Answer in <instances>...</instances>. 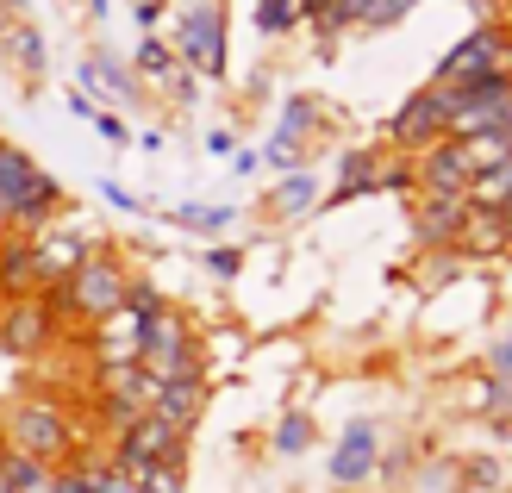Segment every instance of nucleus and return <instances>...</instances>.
Returning <instances> with one entry per match:
<instances>
[{
    "instance_id": "39",
    "label": "nucleus",
    "mask_w": 512,
    "mask_h": 493,
    "mask_svg": "<svg viewBox=\"0 0 512 493\" xmlns=\"http://www.w3.org/2000/svg\"><path fill=\"white\" fill-rule=\"evenodd\" d=\"M294 7H300V19H313V25H319V19H325V7H331V0H294Z\"/></svg>"
},
{
    "instance_id": "7",
    "label": "nucleus",
    "mask_w": 512,
    "mask_h": 493,
    "mask_svg": "<svg viewBox=\"0 0 512 493\" xmlns=\"http://www.w3.org/2000/svg\"><path fill=\"white\" fill-rule=\"evenodd\" d=\"M150 400H157V375H150L144 362H113V369H100V419L113 431L132 425L138 412H150Z\"/></svg>"
},
{
    "instance_id": "33",
    "label": "nucleus",
    "mask_w": 512,
    "mask_h": 493,
    "mask_svg": "<svg viewBox=\"0 0 512 493\" xmlns=\"http://www.w3.org/2000/svg\"><path fill=\"white\" fill-rule=\"evenodd\" d=\"M481 406H488V412H512V375H494L488 387H481Z\"/></svg>"
},
{
    "instance_id": "40",
    "label": "nucleus",
    "mask_w": 512,
    "mask_h": 493,
    "mask_svg": "<svg viewBox=\"0 0 512 493\" xmlns=\"http://www.w3.org/2000/svg\"><path fill=\"white\" fill-rule=\"evenodd\" d=\"M207 150H213V157H232L238 144H232V132H213V138H207Z\"/></svg>"
},
{
    "instance_id": "30",
    "label": "nucleus",
    "mask_w": 512,
    "mask_h": 493,
    "mask_svg": "<svg viewBox=\"0 0 512 493\" xmlns=\"http://www.w3.org/2000/svg\"><path fill=\"white\" fill-rule=\"evenodd\" d=\"M207 269H213L219 281H232V275L244 269V250H232V244H213V250H207Z\"/></svg>"
},
{
    "instance_id": "21",
    "label": "nucleus",
    "mask_w": 512,
    "mask_h": 493,
    "mask_svg": "<svg viewBox=\"0 0 512 493\" xmlns=\"http://www.w3.org/2000/svg\"><path fill=\"white\" fill-rule=\"evenodd\" d=\"M32 181H38V163L25 157L19 144L0 138V206H7V219H13V206L25 200V188H32Z\"/></svg>"
},
{
    "instance_id": "20",
    "label": "nucleus",
    "mask_w": 512,
    "mask_h": 493,
    "mask_svg": "<svg viewBox=\"0 0 512 493\" xmlns=\"http://www.w3.org/2000/svg\"><path fill=\"white\" fill-rule=\"evenodd\" d=\"M512 238V225L494 213V206H469L463 213V231H456V244H463L469 256H481V250H500Z\"/></svg>"
},
{
    "instance_id": "9",
    "label": "nucleus",
    "mask_w": 512,
    "mask_h": 493,
    "mask_svg": "<svg viewBox=\"0 0 512 493\" xmlns=\"http://www.w3.org/2000/svg\"><path fill=\"white\" fill-rule=\"evenodd\" d=\"M144 313H132V306H119V313L107 319H94V337H88V350H94V369H113V362H138L144 356Z\"/></svg>"
},
{
    "instance_id": "6",
    "label": "nucleus",
    "mask_w": 512,
    "mask_h": 493,
    "mask_svg": "<svg viewBox=\"0 0 512 493\" xmlns=\"http://www.w3.org/2000/svg\"><path fill=\"white\" fill-rule=\"evenodd\" d=\"M144 369L157 375V381H169V375H188V369H200V356H194V331H188V319L182 313H163L144 325Z\"/></svg>"
},
{
    "instance_id": "32",
    "label": "nucleus",
    "mask_w": 512,
    "mask_h": 493,
    "mask_svg": "<svg viewBox=\"0 0 512 493\" xmlns=\"http://www.w3.org/2000/svg\"><path fill=\"white\" fill-rule=\"evenodd\" d=\"M100 200L119 206V213H144V200H138L132 188H125V181H100Z\"/></svg>"
},
{
    "instance_id": "3",
    "label": "nucleus",
    "mask_w": 512,
    "mask_h": 493,
    "mask_svg": "<svg viewBox=\"0 0 512 493\" xmlns=\"http://www.w3.org/2000/svg\"><path fill=\"white\" fill-rule=\"evenodd\" d=\"M182 450H188V431H182V425L157 419V412H138L132 425H119L113 469H125V475L138 481L144 469H157V462H182Z\"/></svg>"
},
{
    "instance_id": "16",
    "label": "nucleus",
    "mask_w": 512,
    "mask_h": 493,
    "mask_svg": "<svg viewBox=\"0 0 512 493\" xmlns=\"http://www.w3.org/2000/svg\"><path fill=\"white\" fill-rule=\"evenodd\" d=\"M463 213H469V194H425L413 206V231L438 250V244H456V231H463Z\"/></svg>"
},
{
    "instance_id": "25",
    "label": "nucleus",
    "mask_w": 512,
    "mask_h": 493,
    "mask_svg": "<svg viewBox=\"0 0 512 493\" xmlns=\"http://www.w3.org/2000/svg\"><path fill=\"white\" fill-rule=\"evenodd\" d=\"M313 450V419L306 412H288V419L275 425V456H306Z\"/></svg>"
},
{
    "instance_id": "13",
    "label": "nucleus",
    "mask_w": 512,
    "mask_h": 493,
    "mask_svg": "<svg viewBox=\"0 0 512 493\" xmlns=\"http://www.w3.org/2000/svg\"><path fill=\"white\" fill-rule=\"evenodd\" d=\"M38 294V256H32V231L7 225L0 231V300H25Z\"/></svg>"
},
{
    "instance_id": "18",
    "label": "nucleus",
    "mask_w": 512,
    "mask_h": 493,
    "mask_svg": "<svg viewBox=\"0 0 512 493\" xmlns=\"http://www.w3.org/2000/svg\"><path fill=\"white\" fill-rule=\"evenodd\" d=\"M375 175H381L375 150H350V157L338 163V188H331L319 206H344V200H356V194H375Z\"/></svg>"
},
{
    "instance_id": "14",
    "label": "nucleus",
    "mask_w": 512,
    "mask_h": 493,
    "mask_svg": "<svg viewBox=\"0 0 512 493\" xmlns=\"http://www.w3.org/2000/svg\"><path fill=\"white\" fill-rule=\"evenodd\" d=\"M419 188L425 194H463L469 188V157H463V144L456 138H438L431 150H419Z\"/></svg>"
},
{
    "instance_id": "42",
    "label": "nucleus",
    "mask_w": 512,
    "mask_h": 493,
    "mask_svg": "<svg viewBox=\"0 0 512 493\" xmlns=\"http://www.w3.org/2000/svg\"><path fill=\"white\" fill-rule=\"evenodd\" d=\"M500 219H506V225H512V200H506V206H500Z\"/></svg>"
},
{
    "instance_id": "11",
    "label": "nucleus",
    "mask_w": 512,
    "mask_h": 493,
    "mask_svg": "<svg viewBox=\"0 0 512 493\" xmlns=\"http://www.w3.org/2000/svg\"><path fill=\"white\" fill-rule=\"evenodd\" d=\"M500 57H506V32H500V25H481V32H469L438 63V82H469V75H488V69H500Z\"/></svg>"
},
{
    "instance_id": "36",
    "label": "nucleus",
    "mask_w": 512,
    "mask_h": 493,
    "mask_svg": "<svg viewBox=\"0 0 512 493\" xmlns=\"http://www.w3.org/2000/svg\"><path fill=\"white\" fill-rule=\"evenodd\" d=\"M494 375H512V337H500V344H494Z\"/></svg>"
},
{
    "instance_id": "22",
    "label": "nucleus",
    "mask_w": 512,
    "mask_h": 493,
    "mask_svg": "<svg viewBox=\"0 0 512 493\" xmlns=\"http://www.w3.org/2000/svg\"><path fill=\"white\" fill-rule=\"evenodd\" d=\"M319 200H325V194H319V181L306 175V169H288V175H281V188L269 194V206H275L281 219H306Z\"/></svg>"
},
{
    "instance_id": "34",
    "label": "nucleus",
    "mask_w": 512,
    "mask_h": 493,
    "mask_svg": "<svg viewBox=\"0 0 512 493\" xmlns=\"http://www.w3.org/2000/svg\"><path fill=\"white\" fill-rule=\"evenodd\" d=\"M263 163H269V169H281V175H288V169L300 163V144H288V138H269V150H263Z\"/></svg>"
},
{
    "instance_id": "17",
    "label": "nucleus",
    "mask_w": 512,
    "mask_h": 493,
    "mask_svg": "<svg viewBox=\"0 0 512 493\" xmlns=\"http://www.w3.org/2000/svg\"><path fill=\"white\" fill-rule=\"evenodd\" d=\"M50 213H63V181L50 175V169H38V181H32V188H25V200L13 206V225L38 231V225H50Z\"/></svg>"
},
{
    "instance_id": "4",
    "label": "nucleus",
    "mask_w": 512,
    "mask_h": 493,
    "mask_svg": "<svg viewBox=\"0 0 512 493\" xmlns=\"http://www.w3.org/2000/svg\"><path fill=\"white\" fill-rule=\"evenodd\" d=\"M63 337V319L50 313L44 294H25V300H0V350L7 356H38Z\"/></svg>"
},
{
    "instance_id": "15",
    "label": "nucleus",
    "mask_w": 512,
    "mask_h": 493,
    "mask_svg": "<svg viewBox=\"0 0 512 493\" xmlns=\"http://www.w3.org/2000/svg\"><path fill=\"white\" fill-rule=\"evenodd\" d=\"M200 406H207V381H200V369H188V375H169V381H157V400H150V412H157V419L182 425V431H194Z\"/></svg>"
},
{
    "instance_id": "24",
    "label": "nucleus",
    "mask_w": 512,
    "mask_h": 493,
    "mask_svg": "<svg viewBox=\"0 0 512 493\" xmlns=\"http://www.w3.org/2000/svg\"><path fill=\"white\" fill-rule=\"evenodd\" d=\"M175 69H182L175 44H163V38H144V44H138V75H150V82H169Z\"/></svg>"
},
{
    "instance_id": "19",
    "label": "nucleus",
    "mask_w": 512,
    "mask_h": 493,
    "mask_svg": "<svg viewBox=\"0 0 512 493\" xmlns=\"http://www.w3.org/2000/svg\"><path fill=\"white\" fill-rule=\"evenodd\" d=\"M82 88H100L107 100H132L138 94V75L125 69L119 57H107V50H94V57L82 63Z\"/></svg>"
},
{
    "instance_id": "26",
    "label": "nucleus",
    "mask_w": 512,
    "mask_h": 493,
    "mask_svg": "<svg viewBox=\"0 0 512 493\" xmlns=\"http://www.w3.org/2000/svg\"><path fill=\"white\" fill-rule=\"evenodd\" d=\"M294 25H300L294 0H256V32L263 38H281V32H294Z\"/></svg>"
},
{
    "instance_id": "10",
    "label": "nucleus",
    "mask_w": 512,
    "mask_h": 493,
    "mask_svg": "<svg viewBox=\"0 0 512 493\" xmlns=\"http://www.w3.org/2000/svg\"><path fill=\"white\" fill-rule=\"evenodd\" d=\"M88 231H63V225H38L32 231V256H38V294L50 288V281H63L82 269V256H88Z\"/></svg>"
},
{
    "instance_id": "23",
    "label": "nucleus",
    "mask_w": 512,
    "mask_h": 493,
    "mask_svg": "<svg viewBox=\"0 0 512 493\" xmlns=\"http://www.w3.org/2000/svg\"><path fill=\"white\" fill-rule=\"evenodd\" d=\"M0 50H7V57H13V63H19L25 75H32V82L44 75V38L32 32V25H13V32L0 38Z\"/></svg>"
},
{
    "instance_id": "8",
    "label": "nucleus",
    "mask_w": 512,
    "mask_h": 493,
    "mask_svg": "<svg viewBox=\"0 0 512 493\" xmlns=\"http://www.w3.org/2000/svg\"><path fill=\"white\" fill-rule=\"evenodd\" d=\"M444 132H450V100H444V88H419V94L394 113L388 144H394V150H431Z\"/></svg>"
},
{
    "instance_id": "38",
    "label": "nucleus",
    "mask_w": 512,
    "mask_h": 493,
    "mask_svg": "<svg viewBox=\"0 0 512 493\" xmlns=\"http://www.w3.org/2000/svg\"><path fill=\"white\" fill-rule=\"evenodd\" d=\"M256 163H263V150H232V169H238V175H250Z\"/></svg>"
},
{
    "instance_id": "28",
    "label": "nucleus",
    "mask_w": 512,
    "mask_h": 493,
    "mask_svg": "<svg viewBox=\"0 0 512 493\" xmlns=\"http://www.w3.org/2000/svg\"><path fill=\"white\" fill-rule=\"evenodd\" d=\"M306 125H313V100H306V94H294L288 107H281V125H275V138L300 144V138H306Z\"/></svg>"
},
{
    "instance_id": "31",
    "label": "nucleus",
    "mask_w": 512,
    "mask_h": 493,
    "mask_svg": "<svg viewBox=\"0 0 512 493\" xmlns=\"http://www.w3.org/2000/svg\"><path fill=\"white\" fill-rule=\"evenodd\" d=\"M94 493H144V487L125 475V469H113V462H107V469H94Z\"/></svg>"
},
{
    "instance_id": "41",
    "label": "nucleus",
    "mask_w": 512,
    "mask_h": 493,
    "mask_svg": "<svg viewBox=\"0 0 512 493\" xmlns=\"http://www.w3.org/2000/svg\"><path fill=\"white\" fill-rule=\"evenodd\" d=\"M500 69H506V75H512V38H506V57H500Z\"/></svg>"
},
{
    "instance_id": "12",
    "label": "nucleus",
    "mask_w": 512,
    "mask_h": 493,
    "mask_svg": "<svg viewBox=\"0 0 512 493\" xmlns=\"http://www.w3.org/2000/svg\"><path fill=\"white\" fill-rule=\"evenodd\" d=\"M375 462H381V437H375L369 419H356L338 437V450H331V481H338V487H363L375 475Z\"/></svg>"
},
{
    "instance_id": "43",
    "label": "nucleus",
    "mask_w": 512,
    "mask_h": 493,
    "mask_svg": "<svg viewBox=\"0 0 512 493\" xmlns=\"http://www.w3.org/2000/svg\"><path fill=\"white\" fill-rule=\"evenodd\" d=\"M0 493H13V481H0Z\"/></svg>"
},
{
    "instance_id": "29",
    "label": "nucleus",
    "mask_w": 512,
    "mask_h": 493,
    "mask_svg": "<svg viewBox=\"0 0 512 493\" xmlns=\"http://www.w3.org/2000/svg\"><path fill=\"white\" fill-rule=\"evenodd\" d=\"M94 132H100V138H107L113 150H125V144H132V132H125V119H119L113 107H94Z\"/></svg>"
},
{
    "instance_id": "2",
    "label": "nucleus",
    "mask_w": 512,
    "mask_h": 493,
    "mask_svg": "<svg viewBox=\"0 0 512 493\" xmlns=\"http://www.w3.org/2000/svg\"><path fill=\"white\" fill-rule=\"evenodd\" d=\"M0 444H7V450H25V456H38V462H50V469H63L82 437H75V425L63 419V406H57V400L32 394V400H19V406L0 412Z\"/></svg>"
},
{
    "instance_id": "37",
    "label": "nucleus",
    "mask_w": 512,
    "mask_h": 493,
    "mask_svg": "<svg viewBox=\"0 0 512 493\" xmlns=\"http://www.w3.org/2000/svg\"><path fill=\"white\" fill-rule=\"evenodd\" d=\"M157 19H163V0H138V25H144V32H150Z\"/></svg>"
},
{
    "instance_id": "44",
    "label": "nucleus",
    "mask_w": 512,
    "mask_h": 493,
    "mask_svg": "<svg viewBox=\"0 0 512 493\" xmlns=\"http://www.w3.org/2000/svg\"><path fill=\"white\" fill-rule=\"evenodd\" d=\"M0 7H19V0H0Z\"/></svg>"
},
{
    "instance_id": "35",
    "label": "nucleus",
    "mask_w": 512,
    "mask_h": 493,
    "mask_svg": "<svg viewBox=\"0 0 512 493\" xmlns=\"http://www.w3.org/2000/svg\"><path fill=\"white\" fill-rule=\"evenodd\" d=\"M375 188H419V169L413 163H394V169L375 175Z\"/></svg>"
},
{
    "instance_id": "5",
    "label": "nucleus",
    "mask_w": 512,
    "mask_h": 493,
    "mask_svg": "<svg viewBox=\"0 0 512 493\" xmlns=\"http://www.w3.org/2000/svg\"><path fill=\"white\" fill-rule=\"evenodd\" d=\"M175 57L200 75H225V13L219 0H194L175 25Z\"/></svg>"
},
{
    "instance_id": "27",
    "label": "nucleus",
    "mask_w": 512,
    "mask_h": 493,
    "mask_svg": "<svg viewBox=\"0 0 512 493\" xmlns=\"http://www.w3.org/2000/svg\"><path fill=\"white\" fill-rule=\"evenodd\" d=\"M175 225L182 231H225L232 225V206H175Z\"/></svg>"
},
{
    "instance_id": "1",
    "label": "nucleus",
    "mask_w": 512,
    "mask_h": 493,
    "mask_svg": "<svg viewBox=\"0 0 512 493\" xmlns=\"http://www.w3.org/2000/svg\"><path fill=\"white\" fill-rule=\"evenodd\" d=\"M125 288H132V275H125L119 256L113 250H88L82 269L50 281L44 300H50V313H57L63 325H94V319H107V313L125 306Z\"/></svg>"
}]
</instances>
